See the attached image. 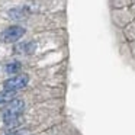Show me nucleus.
Segmentation results:
<instances>
[{
	"label": "nucleus",
	"instance_id": "1",
	"mask_svg": "<svg viewBox=\"0 0 135 135\" xmlns=\"http://www.w3.org/2000/svg\"><path fill=\"white\" fill-rule=\"evenodd\" d=\"M25 109V102L22 99H13L3 110V120L6 126H18L22 122V112Z\"/></svg>",
	"mask_w": 135,
	"mask_h": 135
},
{
	"label": "nucleus",
	"instance_id": "2",
	"mask_svg": "<svg viewBox=\"0 0 135 135\" xmlns=\"http://www.w3.org/2000/svg\"><path fill=\"white\" fill-rule=\"evenodd\" d=\"M25 35V28L19 26V25H13V26H9L2 32L0 35V39L4 44H12V42H16Z\"/></svg>",
	"mask_w": 135,
	"mask_h": 135
},
{
	"label": "nucleus",
	"instance_id": "3",
	"mask_svg": "<svg viewBox=\"0 0 135 135\" xmlns=\"http://www.w3.org/2000/svg\"><path fill=\"white\" fill-rule=\"evenodd\" d=\"M28 83H29V76L28 74H18V76H13L10 79H7L3 83V87H4V90L18 91L21 89H23Z\"/></svg>",
	"mask_w": 135,
	"mask_h": 135
},
{
	"label": "nucleus",
	"instance_id": "4",
	"mask_svg": "<svg viewBox=\"0 0 135 135\" xmlns=\"http://www.w3.org/2000/svg\"><path fill=\"white\" fill-rule=\"evenodd\" d=\"M36 50V45L33 42H22L15 47V52L18 54H32Z\"/></svg>",
	"mask_w": 135,
	"mask_h": 135
},
{
	"label": "nucleus",
	"instance_id": "5",
	"mask_svg": "<svg viewBox=\"0 0 135 135\" xmlns=\"http://www.w3.org/2000/svg\"><path fill=\"white\" fill-rule=\"evenodd\" d=\"M13 99H15V91H10V90H3V91H0V105L10 103Z\"/></svg>",
	"mask_w": 135,
	"mask_h": 135
},
{
	"label": "nucleus",
	"instance_id": "6",
	"mask_svg": "<svg viewBox=\"0 0 135 135\" xmlns=\"http://www.w3.org/2000/svg\"><path fill=\"white\" fill-rule=\"evenodd\" d=\"M21 68H22V64L19 61H12V62H9V64H6L4 71H6L7 74H15V73H18V71H21Z\"/></svg>",
	"mask_w": 135,
	"mask_h": 135
},
{
	"label": "nucleus",
	"instance_id": "7",
	"mask_svg": "<svg viewBox=\"0 0 135 135\" xmlns=\"http://www.w3.org/2000/svg\"><path fill=\"white\" fill-rule=\"evenodd\" d=\"M25 13H26V9H22V7H16V9L9 10L10 18H13V19H22L25 16Z\"/></svg>",
	"mask_w": 135,
	"mask_h": 135
},
{
	"label": "nucleus",
	"instance_id": "8",
	"mask_svg": "<svg viewBox=\"0 0 135 135\" xmlns=\"http://www.w3.org/2000/svg\"><path fill=\"white\" fill-rule=\"evenodd\" d=\"M6 135H19L18 132H9V134H6Z\"/></svg>",
	"mask_w": 135,
	"mask_h": 135
}]
</instances>
